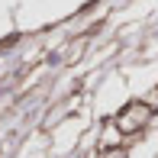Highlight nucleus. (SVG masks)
Returning a JSON list of instances; mask_svg holds the SVG:
<instances>
[{"mask_svg":"<svg viewBox=\"0 0 158 158\" xmlns=\"http://www.w3.org/2000/svg\"><path fill=\"white\" fill-rule=\"evenodd\" d=\"M148 116V106H139V110H129V113H123V116H119V129H123V132H129V129H135V126H142V119Z\"/></svg>","mask_w":158,"mask_h":158,"instance_id":"nucleus-1","label":"nucleus"}]
</instances>
